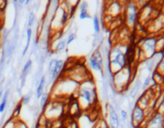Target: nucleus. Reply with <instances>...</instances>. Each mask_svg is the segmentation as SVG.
Returning <instances> with one entry per match:
<instances>
[{
	"label": "nucleus",
	"instance_id": "1",
	"mask_svg": "<svg viewBox=\"0 0 164 128\" xmlns=\"http://www.w3.org/2000/svg\"><path fill=\"white\" fill-rule=\"evenodd\" d=\"M76 94L78 105L83 110L90 109L98 103L96 86L92 79L80 83Z\"/></svg>",
	"mask_w": 164,
	"mask_h": 128
},
{
	"label": "nucleus",
	"instance_id": "2",
	"mask_svg": "<svg viewBox=\"0 0 164 128\" xmlns=\"http://www.w3.org/2000/svg\"><path fill=\"white\" fill-rule=\"evenodd\" d=\"M124 47L125 45H113L110 47L108 55L107 67L109 73L111 75L127 67Z\"/></svg>",
	"mask_w": 164,
	"mask_h": 128
},
{
	"label": "nucleus",
	"instance_id": "3",
	"mask_svg": "<svg viewBox=\"0 0 164 128\" xmlns=\"http://www.w3.org/2000/svg\"><path fill=\"white\" fill-rule=\"evenodd\" d=\"M133 81V71L131 67L127 66L121 71L116 72L112 75L109 81V85H110L113 91L122 92L125 91L128 88L129 85Z\"/></svg>",
	"mask_w": 164,
	"mask_h": 128
},
{
	"label": "nucleus",
	"instance_id": "4",
	"mask_svg": "<svg viewBox=\"0 0 164 128\" xmlns=\"http://www.w3.org/2000/svg\"><path fill=\"white\" fill-rule=\"evenodd\" d=\"M139 10L136 2H125L123 15L127 27L133 29L135 27L139 19Z\"/></svg>",
	"mask_w": 164,
	"mask_h": 128
},
{
	"label": "nucleus",
	"instance_id": "5",
	"mask_svg": "<svg viewBox=\"0 0 164 128\" xmlns=\"http://www.w3.org/2000/svg\"><path fill=\"white\" fill-rule=\"evenodd\" d=\"M78 86L79 84L75 81L65 77L58 81L57 84H55L54 91L57 95H70L77 92Z\"/></svg>",
	"mask_w": 164,
	"mask_h": 128
},
{
	"label": "nucleus",
	"instance_id": "6",
	"mask_svg": "<svg viewBox=\"0 0 164 128\" xmlns=\"http://www.w3.org/2000/svg\"><path fill=\"white\" fill-rule=\"evenodd\" d=\"M156 43L157 39L154 37H149L143 39L139 47L140 50L139 58H142L143 60L151 58L157 52Z\"/></svg>",
	"mask_w": 164,
	"mask_h": 128
},
{
	"label": "nucleus",
	"instance_id": "7",
	"mask_svg": "<svg viewBox=\"0 0 164 128\" xmlns=\"http://www.w3.org/2000/svg\"><path fill=\"white\" fill-rule=\"evenodd\" d=\"M43 111V115L46 117V119H57L61 117L63 113V105L61 102L52 100L50 101Z\"/></svg>",
	"mask_w": 164,
	"mask_h": 128
},
{
	"label": "nucleus",
	"instance_id": "8",
	"mask_svg": "<svg viewBox=\"0 0 164 128\" xmlns=\"http://www.w3.org/2000/svg\"><path fill=\"white\" fill-rule=\"evenodd\" d=\"M89 66L92 71L95 72H99L103 77V71H104V60L102 55L99 49H94V51L90 55L88 59Z\"/></svg>",
	"mask_w": 164,
	"mask_h": 128
},
{
	"label": "nucleus",
	"instance_id": "9",
	"mask_svg": "<svg viewBox=\"0 0 164 128\" xmlns=\"http://www.w3.org/2000/svg\"><path fill=\"white\" fill-rule=\"evenodd\" d=\"M146 123V111L137 103L134 105L131 115V125L132 127H141Z\"/></svg>",
	"mask_w": 164,
	"mask_h": 128
},
{
	"label": "nucleus",
	"instance_id": "10",
	"mask_svg": "<svg viewBox=\"0 0 164 128\" xmlns=\"http://www.w3.org/2000/svg\"><path fill=\"white\" fill-rule=\"evenodd\" d=\"M65 63L62 59H51V61L49 62L48 69H47L51 82H54L59 79V76L61 75Z\"/></svg>",
	"mask_w": 164,
	"mask_h": 128
},
{
	"label": "nucleus",
	"instance_id": "11",
	"mask_svg": "<svg viewBox=\"0 0 164 128\" xmlns=\"http://www.w3.org/2000/svg\"><path fill=\"white\" fill-rule=\"evenodd\" d=\"M124 4L121 2H110L106 7V14L111 19H116L123 14Z\"/></svg>",
	"mask_w": 164,
	"mask_h": 128
},
{
	"label": "nucleus",
	"instance_id": "12",
	"mask_svg": "<svg viewBox=\"0 0 164 128\" xmlns=\"http://www.w3.org/2000/svg\"><path fill=\"white\" fill-rule=\"evenodd\" d=\"M143 128H164V114L155 112L149 119L146 120Z\"/></svg>",
	"mask_w": 164,
	"mask_h": 128
},
{
	"label": "nucleus",
	"instance_id": "13",
	"mask_svg": "<svg viewBox=\"0 0 164 128\" xmlns=\"http://www.w3.org/2000/svg\"><path fill=\"white\" fill-rule=\"evenodd\" d=\"M106 111L108 115V124L110 128H119V119L118 113L112 104H106Z\"/></svg>",
	"mask_w": 164,
	"mask_h": 128
},
{
	"label": "nucleus",
	"instance_id": "14",
	"mask_svg": "<svg viewBox=\"0 0 164 128\" xmlns=\"http://www.w3.org/2000/svg\"><path fill=\"white\" fill-rule=\"evenodd\" d=\"M79 14H78V18L81 20H85V19H90L91 18V15L89 12V4L86 1H83L79 3Z\"/></svg>",
	"mask_w": 164,
	"mask_h": 128
},
{
	"label": "nucleus",
	"instance_id": "15",
	"mask_svg": "<svg viewBox=\"0 0 164 128\" xmlns=\"http://www.w3.org/2000/svg\"><path fill=\"white\" fill-rule=\"evenodd\" d=\"M32 67V60L29 59L26 62V63L24 64V66L22 67L21 72V76H20V82H21V88L23 87V86L25 85L26 83V79H27V76L30 73V71Z\"/></svg>",
	"mask_w": 164,
	"mask_h": 128
},
{
	"label": "nucleus",
	"instance_id": "16",
	"mask_svg": "<svg viewBox=\"0 0 164 128\" xmlns=\"http://www.w3.org/2000/svg\"><path fill=\"white\" fill-rule=\"evenodd\" d=\"M141 87H142V82H141V79H140L139 78H137V79L134 81V84L132 85L131 88L130 89L129 95H128L130 99L134 100V99L137 97L138 94L139 92Z\"/></svg>",
	"mask_w": 164,
	"mask_h": 128
},
{
	"label": "nucleus",
	"instance_id": "17",
	"mask_svg": "<svg viewBox=\"0 0 164 128\" xmlns=\"http://www.w3.org/2000/svg\"><path fill=\"white\" fill-rule=\"evenodd\" d=\"M46 75H42L39 79V82L38 83V87L36 88L35 91V95L36 98L38 99H40V97L42 96L43 93H44V90H45V86H46Z\"/></svg>",
	"mask_w": 164,
	"mask_h": 128
},
{
	"label": "nucleus",
	"instance_id": "18",
	"mask_svg": "<svg viewBox=\"0 0 164 128\" xmlns=\"http://www.w3.org/2000/svg\"><path fill=\"white\" fill-rule=\"evenodd\" d=\"M50 98L51 96L47 92H44L39 99V108L42 111L45 109V107L47 106V104L50 103Z\"/></svg>",
	"mask_w": 164,
	"mask_h": 128
},
{
	"label": "nucleus",
	"instance_id": "19",
	"mask_svg": "<svg viewBox=\"0 0 164 128\" xmlns=\"http://www.w3.org/2000/svg\"><path fill=\"white\" fill-rule=\"evenodd\" d=\"M67 47V39H62L61 40L58 41V43L54 45L53 50L54 52L59 53V52H62Z\"/></svg>",
	"mask_w": 164,
	"mask_h": 128
},
{
	"label": "nucleus",
	"instance_id": "20",
	"mask_svg": "<svg viewBox=\"0 0 164 128\" xmlns=\"http://www.w3.org/2000/svg\"><path fill=\"white\" fill-rule=\"evenodd\" d=\"M31 38H32V29L31 28H27V43H26V46H25L24 50L22 51V55L24 56L26 55L28 49H29L30 43V41H31Z\"/></svg>",
	"mask_w": 164,
	"mask_h": 128
},
{
	"label": "nucleus",
	"instance_id": "21",
	"mask_svg": "<svg viewBox=\"0 0 164 128\" xmlns=\"http://www.w3.org/2000/svg\"><path fill=\"white\" fill-rule=\"evenodd\" d=\"M93 28H94L95 35H99L101 27H100L99 18L98 17L97 15H94V17H93Z\"/></svg>",
	"mask_w": 164,
	"mask_h": 128
},
{
	"label": "nucleus",
	"instance_id": "22",
	"mask_svg": "<svg viewBox=\"0 0 164 128\" xmlns=\"http://www.w3.org/2000/svg\"><path fill=\"white\" fill-rule=\"evenodd\" d=\"M36 21V15L33 11H30L28 15V19H27V28H31L33 26L35 25V23Z\"/></svg>",
	"mask_w": 164,
	"mask_h": 128
},
{
	"label": "nucleus",
	"instance_id": "23",
	"mask_svg": "<svg viewBox=\"0 0 164 128\" xmlns=\"http://www.w3.org/2000/svg\"><path fill=\"white\" fill-rule=\"evenodd\" d=\"M8 94L9 91H6L5 95H3L2 102H1V103H0V113L4 112L6 107H7V99H8Z\"/></svg>",
	"mask_w": 164,
	"mask_h": 128
},
{
	"label": "nucleus",
	"instance_id": "24",
	"mask_svg": "<svg viewBox=\"0 0 164 128\" xmlns=\"http://www.w3.org/2000/svg\"><path fill=\"white\" fill-rule=\"evenodd\" d=\"M156 71L164 76V55L160 62L159 63V64H158L157 67H156Z\"/></svg>",
	"mask_w": 164,
	"mask_h": 128
},
{
	"label": "nucleus",
	"instance_id": "25",
	"mask_svg": "<svg viewBox=\"0 0 164 128\" xmlns=\"http://www.w3.org/2000/svg\"><path fill=\"white\" fill-rule=\"evenodd\" d=\"M77 39V34L75 32H72L70 35H68V37L66 39H67V46L70 45V43H72L75 40Z\"/></svg>",
	"mask_w": 164,
	"mask_h": 128
},
{
	"label": "nucleus",
	"instance_id": "26",
	"mask_svg": "<svg viewBox=\"0 0 164 128\" xmlns=\"http://www.w3.org/2000/svg\"><path fill=\"white\" fill-rule=\"evenodd\" d=\"M151 76H147V77L145 79V80H144V82L142 83V87H141V89L143 90V91H146V89H147L149 86L151 85Z\"/></svg>",
	"mask_w": 164,
	"mask_h": 128
},
{
	"label": "nucleus",
	"instance_id": "27",
	"mask_svg": "<svg viewBox=\"0 0 164 128\" xmlns=\"http://www.w3.org/2000/svg\"><path fill=\"white\" fill-rule=\"evenodd\" d=\"M120 117H121L122 122L123 123H125L128 119V114H127V111H125L123 109L120 110Z\"/></svg>",
	"mask_w": 164,
	"mask_h": 128
},
{
	"label": "nucleus",
	"instance_id": "28",
	"mask_svg": "<svg viewBox=\"0 0 164 128\" xmlns=\"http://www.w3.org/2000/svg\"><path fill=\"white\" fill-rule=\"evenodd\" d=\"M30 99H31V96L30 95H25L22 98L21 103L22 105H28L30 102Z\"/></svg>",
	"mask_w": 164,
	"mask_h": 128
},
{
	"label": "nucleus",
	"instance_id": "29",
	"mask_svg": "<svg viewBox=\"0 0 164 128\" xmlns=\"http://www.w3.org/2000/svg\"><path fill=\"white\" fill-rule=\"evenodd\" d=\"M94 128H109V127H108L107 123V122H106L104 119H101L99 122V123L97 124L96 127Z\"/></svg>",
	"mask_w": 164,
	"mask_h": 128
},
{
	"label": "nucleus",
	"instance_id": "30",
	"mask_svg": "<svg viewBox=\"0 0 164 128\" xmlns=\"http://www.w3.org/2000/svg\"><path fill=\"white\" fill-rule=\"evenodd\" d=\"M22 105L21 103L17 105L15 109V111H14V117H17V116H19V115H20V112H21L22 110Z\"/></svg>",
	"mask_w": 164,
	"mask_h": 128
},
{
	"label": "nucleus",
	"instance_id": "31",
	"mask_svg": "<svg viewBox=\"0 0 164 128\" xmlns=\"http://www.w3.org/2000/svg\"><path fill=\"white\" fill-rule=\"evenodd\" d=\"M156 111L160 112V113H162V114H164V99H163V101L162 102V103L160 104V106H159V108L157 109Z\"/></svg>",
	"mask_w": 164,
	"mask_h": 128
},
{
	"label": "nucleus",
	"instance_id": "32",
	"mask_svg": "<svg viewBox=\"0 0 164 128\" xmlns=\"http://www.w3.org/2000/svg\"><path fill=\"white\" fill-rule=\"evenodd\" d=\"M2 96H3V90H0V99L2 98Z\"/></svg>",
	"mask_w": 164,
	"mask_h": 128
},
{
	"label": "nucleus",
	"instance_id": "33",
	"mask_svg": "<svg viewBox=\"0 0 164 128\" xmlns=\"http://www.w3.org/2000/svg\"><path fill=\"white\" fill-rule=\"evenodd\" d=\"M128 128H133V127H132L131 125V126H130V127H128Z\"/></svg>",
	"mask_w": 164,
	"mask_h": 128
}]
</instances>
